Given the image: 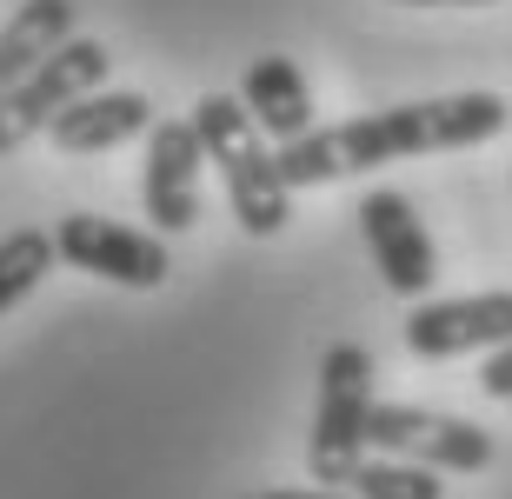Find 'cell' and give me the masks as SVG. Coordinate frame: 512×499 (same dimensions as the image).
Listing matches in <instances>:
<instances>
[{
    "instance_id": "17",
    "label": "cell",
    "mask_w": 512,
    "mask_h": 499,
    "mask_svg": "<svg viewBox=\"0 0 512 499\" xmlns=\"http://www.w3.org/2000/svg\"><path fill=\"white\" fill-rule=\"evenodd\" d=\"M399 7H493V0H399Z\"/></svg>"
},
{
    "instance_id": "11",
    "label": "cell",
    "mask_w": 512,
    "mask_h": 499,
    "mask_svg": "<svg viewBox=\"0 0 512 499\" xmlns=\"http://www.w3.org/2000/svg\"><path fill=\"white\" fill-rule=\"evenodd\" d=\"M240 100L253 107V120L266 127V140H273V147H286V140H300V134H313V127H320V120H313V87H306V74L286 54L247 60Z\"/></svg>"
},
{
    "instance_id": "15",
    "label": "cell",
    "mask_w": 512,
    "mask_h": 499,
    "mask_svg": "<svg viewBox=\"0 0 512 499\" xmlns=\"http://www.w3.org/2000/svg\"><path fill=\"white\" fill-rule=\"evenodd\" d=\"M479 393H486V400H506V406H512V340L486 353V366H479Z\"/></svg>"
},
{
    "instance_id": "3",
    "label": "cell",
    "mask_w": 512,
    "mask_h": 499,
    "mask_svg": "<svg viewBox=\"0 0 512 499\" xmlns=\"http://www.w3.org/2000/svg\"><path fill=\"white\" fill-rule=\"evenodd\" d=\"M366 420H373V353L360 340L326 346L320 360V413L306 440V473L313 486H346L366 460Z\"/></svg>"
},
{
    "instance_id": "12",
    "label": "cell",
    "mask_w": 512,
    "mask_h": 499,
    "mask_svg": "<svg viewBox=\"0 0 512 499\" xmlns=\"http://www.w3.org/2000/svg\"><path fill=\"white\" fill-rule=\"evenodd\" d=\"M60 40H74V0H20L14 20L0 27V94L20 87Z\"/></svg>"
},
{
    "instance_id": "9",
    "label": "cell",
    "mask_w": 512,
    "mask_h": 499,
    "mask_svg": "<svg viewBox=\"0 0 512 499\" xmlns=\"http://www.w3.org/2000/svg\"><path fill=\"white\" fill-rule=\"evenodd\" d=\"M512 340V287L466 293V300H419L406 313V346L419 360H459V353H493Z\"/></svg>"
},
{
    "instance_id": "1",
    "label": "cell",
    "mask_w": 512,
    "mask_h": 499,
    "mask_svg": "<svg viewBox=\"0 0 512 499\" xmlns=\"http://www.w3.org/2000/svg\"><path fill=\"white\" fill-rule=\"evenodd\" d=\"M512 120L499 94H446V100H406L386 114H360L340 127H313V134L280 147L286 187H320V180H346V173H373L413 154H459L493 140Z\"/></svg>"
},
{
    "instance_id": "10",
    "label": "cell",
    "mask_w": 512,
    "mask_h": 499,
    "mask_svg": "<svg viewBox=\"0 0 512 499\" xmlns=\"http://www.w3.org/2000/svg\"><path fill=\"white\" fill-rule=\"evenodd\" d=\"M147 127H153L147 94H107V87H94V94H80L47 134H54L60 154H107V147H127V140L147 134Z\"/></svg>"
},
{
    "instance_id": "14",
    "label": "cell",
    "mask_w": 512,
    "mask_h": 499,
    "mask_svg": "<svg viewBox=\"0 0 512 499\" xmlns=\"http://www.w3.org/2000/svg\"><path fill=\"white\" fill-rule=\"evenodd\" d=\"M353 499H446V480L439 466H419V460H360V473L346 480Z\"/></svg>"
},
{
    "instance_id": "8",
    "label": "cell",
    "mask_w": 512,
    "mask_h": 499,
    "mask_svg": "<svg viewBox=\"0 0 512 499\" xmlns=\"http://www.w3.org/2000/svg\"><path fill=\"white\" fill-rule=\"evenodd\" d=\"M200 167H207V140H200L193 114L187 120H153L140 200H147V220L160 233H187L200 220Z\"/></svg>"
},
{
    "instance_id": "2",
    "label": "cell",
    "mask_w": 512,
    "mask_h": 499,
    "mask_svg": "<svg viewBox=\"0 0 512 499\" xmlns=\"http://www.w3.org/2000/svg\"><path fill=\"white\" fill-rule=\"evenodd\" d=\"M193 127L207 140V167H220V180H227L233 220H240L253 240H273V233L293 220V187H286L280 147L266 140L253 107L233 100V94H207L193 107Z\"/></svg>"
},
{
    "instance_id": "5",
    "label": "cell",
    "mask_w": 512,
    "mask_h": 499,
    "mask_svg": "<svg viewBox=\"0 0 512 499\" xmlns=\"http://www.w3.org/2000/svg\"><path fill=\"white\" fill-rule=\"evenodd\" d=\"M366 440L393 460H419V466H439V473H486L493 466V433L479 420H459V413H433V406L373 400Z\"/></svg>"
},
{
    "instance_id": "7",
    "label": "cell",
    "mask_w": 512,
    "mask_h": 499,
    "mask_svg": "<svg viewBox=\"0 0 512 499\" xmlns=\"http://www.w3.org/2000/svg\"><path fill=\"white\" fill-rule=\"evenodd\" d=\"M360 233L373 260H380V280L399 293V300H426L439 280V253H433V233L419 227L413 200L399 187H373L360 200Z\"/></svg>"
},
{
    "instance_id": "4",
    "label": "cell",
    "mask_w": 512,
    "mask_h": 499,
    "mask_svg": "<svg viewBox=\"0 0 512 499\" xmlns=\"http://www.w3.org/2000/svg\"><path fill=\"white\" fill-rule=\"evenodd\" d=\"M107 47L100 40H87V34H74V40H60L54 54L40 60L34 74L20 80V87H7L0 94V160L7 154H20L34 134H47L67 107H74L80 94H94V87H107Z\"/></svg>"
},
{
    "instance_id": "16",
    "label": "cell",
    "mask_w": 512,
    "mask_h": 499,
    "mask_svg": "<svg viewBox=\"0 0 512 499\" xmlns=\"http://www.w3.org/2000/svg\"><path fill=\"white\" fill-rule=\"evenodd\" d=\"M253 499H353L346 486H280V493H253Z\"/></svg>"
},
{
    "instance_id": "6",
    "label": "cell",
    "mask_w": 512,
    "mask_h": 499,
    "mask_svg": "<svg viewBox=\"0 0 512 499\" xmlns=\"http://www.w3.org/2000/svg\"><path fill=\"white\" fill-rule=\"evenodd\" d=\"M54 247L67 267L94 273V280H114V287H133V293L160 287L173 273L167 240H153L140 227H120V220H100V213H67L54 227Z\"/></svg>"
},
{
    "instance_id": "13",
    "label": "cell",
    "mask_w": 512,
    "mask_h": 499,
    "mask_svg": "<svg viewBox=\"0 0 512 499\" xmlns=\"http://www.w3.org/2000/svg\"><path fill=\"white\" fill-rule=\"evenodd\" d=\"M60 247H54V233H40V227H20L0 240V313H14L27 293L54 273Z\"/></svg>"
}]
</instances>
